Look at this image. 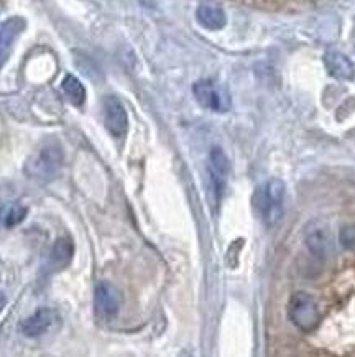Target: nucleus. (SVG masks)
<instances>
[{
  "label": "nucleus",
  "mask_w": 355,
  "mask_h": 357,
  "mask_svg": "<svg viewBox=\"0 0 355 357\" xmlns=\"http://www.w3.org/2000/svg\"><path fill=\"white\" fill-rule=\"evenodd\" d=\"M72 254H74L72 241L70 237H61V239H58L52 247V252H49V259H48V267L54 270V272L65 268L66 265L71 262Z\"/></svg>",
  "instance_id": "obj_11"
},
{
  "label": "nucleus",
  "mask_w": 355,
  "mask_h": 357,
  "mask_svg": "<svg viewBox=\"0 0 355 357\" xmlns=\"http://www.w3.org/2000/svg\"><path fill=\"white\" fill-rule=\"evenodd\" d=\"M326 65L334 76L342 77V79H350L354 76V68L350 61L340 53H327Z\"/></svg>",
  "instance_id": "obj_14"
},
{
  "label": "nucleus",
  "mask_w": 355,
  "mask_h": 357,
  "mask_svg": "<svg viewBox=\"0 0 355 357\" xmlns=\"http://www.w3.org/2000/svg\"><path fill=\"white\" fill-rule=\"evenodd\" d=\"M63 167V150L56 142L49 140L31 155L25 172L31 180L48 183L58 175Z\"/></svg>",
  "instance_id": "obj_2"
},
{
  "label": "nucleus",
  "mask_w": 355,
  "mask_h": 357,
  "mask_svg": "<svg viewBox=\"0 0 355 357\" xmlns=\"http://www.w3.org/2000/svg\"><path fill=\"white\" fill-rule=\"evenodd\" d=\"M209 175H211V185L217 198H221L226 188L227 175H229V160L221 149H212L209 153Z\"/></svg>",
  "instance_id": "obj_8"
},
{
  "label": "nucleus",
  "mask_w": 355,
  "mask_h": 357,
  "mask_svg": "<svg viewBox=\"0 0 355 357\" xmlns=\"http://www.w3.org/2000/svg\"><path fill=\"white\" fill-rule=\"evenodd\" d=\"M25 216H26L25 206L13 203V204H10V208L6 209V218H3V224H6L7 227H13V226H17V224H20L22 221H24Z\"/></svg>",
  "instance_id": "obj_15"
},
{
  "label": "nucleus",
  "mask_w": 355,
  "mask_h": 357,
  "mask_svg": "<svg viewBox=\"0 0 355 357\" xmlns=\"http://www.w3.org/2000/svg\"><path fill=\"white\" fill-rule=\"evenodd\" d=\"M288 314L294 326L306 333L313 331L317 326V323H320L317 303L314 301L313 296L306 295V293H296V295L291 296Z\"/></svg>",
  "instance_id": "obj_3"
},
{
  "label": "nucleus",
  "mask_w": 355,
  "mask_h": 357,
  "mask_svg": "<svg viewBox=\"0 0 355 357\" xmlns=\"http://www.w3.org/2000/svg\"><path fill=\"white\" fill-rule=\"evenodd\" d=\"M340 242L347 249L355 250V226H347L340 231Z\"/></svg>",
  "instance_id": "obj_16"
},
{
  "label": "nucleus",
  "mask_w": 355,
  "mask_h": 357,
  "mask_svg": "<svg viewBox=\"0 0 355 357\" xmlns=\"http://www.w3.org/2000/svg\"><path fill=\"white\" fill-rule=\"evenodd\" d=\"M3 218H6V208H2V206H0V222L3 221Z\"/></svg>",
  "instance_id": "obj_18"
},
{
  "label": "nucleus",
  "mask_w": 355,
  "mask_h": 357,
  "mask_svg": "<svg viewBox=\"0 0 355 357\" xmlns=\"http://www.w3.org/2000/svg\"><path fill=\"white\" fill-rule=\"evenodd\" d=\"M104 123L106 129L111 132L112 137L116 139H122L129 130V117H127V111L124 104L120 102L113 96H107L104 99Z\"/></svg>",
  "instance_id": "obj_5"
},
{
  "label": "nucleus",
  "mask_w": 355,
  "mask_h": 357,
  "mask_svg": "<svg viewBox=\"0 0 355 357\" xmlns=\"http://www.w3.org/2000/svg\"><path fill=\"white\" fill-rule=\"evenodd\" d=\"M53 311L48 308H40L36 310L31 317H29L22 323V333L25 334L26 337H38L42 336L52 328L53 324Z\"/></svg>",
  "instance_id": "obj_10"
},
{
  "label": "nucleus",
  "mask_w": 355,
  "mask_h": 357,
  "mask_svg": "<svg viewBox=\"0 0 355 357\" xmlns=\"http://www.w3.org/2000/svg\"><path fill=\"white\" fill-rule=\"evenodd\" d=\"M306 245L308 249L313 252L316 257L320 259H326L329 257L331 250H332V241L327 229L322 226L320 222H311L306 227Z\"/></svg>",
  "instance_id": "obj_9"
},
{
  "label": "nucleus",
  "mask_w": 355,
  "mask_h": 357,
  "mask_svg": "<svg viewBox=\"0 0 355 357\" xmlns=\"http://www.w3.org/2000/svg\"><path fill=\"white\" fill-rule=\"evenodd\" d=\"M285 191V183L278 178L262 183L255 190L252 198L253 211L265 226H273L280 219L281 213H283Z\"/></svg>",
  "instance_id": "obj_1"
},
{
  "label": "nucleus",
  "mask_w": 355,
  "mask_h": 357,
  "mask_svg": "<svg viewBox=\"0 0 355 357\" xmlns=\"http://www.w3.org/2000/svg\"><path fill=\"white\" fill-rule=\"evenodd\" d=\"M61 89L68 99H70L71 104L74 106H81V104L86 100V89L83 82L77 79L76 76L68 75L61 82Z\"/></svg>",
  "instance_id": "obj_13"
},
{
  "label": "nucleus",
  "mask_w": 355,
  "mask_h": 357,
  "mask_svg": "<svg viewBox=\"0 0 355 357\" xmlns=\"http://www.w3.org/2000/svg\"><path fill=\"white\" fill-rule=\"evenodd\" d=\"M122 305V295L111 283H99L95 288L94 306L99 317L113 318L118 313Z\"/></svg>",
  "instance_id": "obj_6"
},
{
  "label": "nucleus",
  "mask_w": 355,
  "mask_h": 357,
  "mask_svg": "<svg viewBox=\"0 0 355 357\" xmlns=\"http://www.w3.org/2000/svg\"><path fill=\"white\" fill-rule=\"evenodd\" d=\"M194 98L203 107L214 112H226L230 107V98L224 88L212 81H199L193 88Z\"/></svg>",
  "instance_id": "obj_4"
},
{
  "label": "nucleus",
  "mask_w": 355,
  "mask_h": 357,
  "mask_svg": "<svg viewBox=\"0 0 355 357\" xmlns=\"http://www.w3.org/2000/svg\"><path fill=\"white\" fill-rule=\"evenodd\" d=\"M196 18L207 30H221L227 22L224 10L212 3H203L196 12Z\"/></svg>",
  "instance_id": "obj_12"
},
{
  "label": "nucleus",
  "mask_w": 355,
  "mask_h": 357,
  "mask_svg": "<svg viewBox=\"0 0 355 357\" xmlns=\"http://www.w3.org/2000/svg\"><path fill=\"white\" fill-rule=\"evenodd\" d=\"M6 305H7V296L6 293L0 290V313H2V310L6 308Z\"/></svg>",
  "instance_id": "obj_17"
},
{
  "label": "nucleus",
  "mask_w": 355,
  "mask_h": 357,
  "mask_svg": "<svg viewBox=\"0 0 355 357\" xmlns=\"http://www.w3.org/2000/svg\"><path fill=\"white\" fill-rule=\"evenodd\" d=\"M25 29V20L20 17H12L0 25V70L6 66L12 53V47Z\"/></svg>",
  "instance_id": "obj_7"
}]
</instances>
